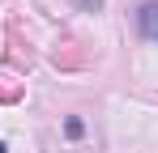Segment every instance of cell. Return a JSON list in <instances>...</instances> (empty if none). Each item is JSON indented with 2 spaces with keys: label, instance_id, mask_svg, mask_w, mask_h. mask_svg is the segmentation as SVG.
I'll return each mask as SVG.
<instances>
[{
  "label": "cell",
  "instance_id": "8992f818",
  "mask_svg": "<svg viewBox=\"0 0 158 153\" xmlns=\"http://www.w3.org/2000/svg\"><path fill=\"white\" fill-rule=\"evenodd\" d=\"M81 9H94V13H98V9H103V0H77Z\"/></svg>",
  "mask_w": 158,
  "mask_h": 153
},
{
  "label": "cell",
  "instance_id": "7a4b0ae2",
  "mask_svg": "<svg viewBox=\"0 0 158 153\" xmlns=\"http://www.w3.org/2000/svg\"><path fill=\"white\" fill-rule=\"evenodd\" d=\"M52 64L56 68H85L90 64V51H81V43L73 34H60L56 38V51H52Z\"/></svg>",
  "mask_w": 158,
  "mask_h": 153
},
{
  "label": "cell",
  "instance_id": "3957f363",
  "mask_svg": "<svg viewBox=\"0 0 158 153\" xmlns=\"http://www.w3.org/2000/svg\"><path fill=\"white\" fill-rule=\"evenodd\" d=\"M137 26H141V34L158 43V0H145L141 9H137Z\"/></svg>",
  "mask_w": 158,
  "mask_h": 153
},
{
  "label": "cell",
  "instance_id": "6da1fadb",
  "mask_svg": "<svg viewBox=\"0 0 158 153\" xmlns=\"http://www.w3.org/2000/svg\"><path fill=\"white\" fill-rule=\"evenodd\" d=\"M4 38H9V47H4V64L13 68V73H26L30 64H34V51H30V43L22 38V30L9 22V30H4Z\"/></svg>",
  "mask_w": 158,
  "mask_h": 153
},
{
  "label": "cell",
  "instance_id": "5b68a950",
  "mask_svg": "<svg viewBox=\"0 0 158 153\" xmlns=\"http://www.w3.org/2000/svg\"><path fill=\"white\" fill-rule=\"evenodd\" d=\"M64 132H69V136L77 140V136H81V119H69V124H64Z\"/></svg>",
  "mask_w": 158,
  "mask_h": 153
},
{
  "label": "cell",
  "instance_id": "277c9868",
  "mask_svg": "<svg viewBox=\"0 0 158 153\" xmlns=\"http://www.w3.org/2000/svg\"><path fill=\"white\" fill-rule=\"evenodd\" d=\"M22 98H26V85L13 76H0V106H17Z\"/></svg>",
  "mask_w": 158,
  "mask_h": 153
},
{
  "label": "cell",
  "instance_id": "52a82bcc",
  "mask_svg": "<svg viewBox=\"0 0 158 153\" xmlns=\"http://www.w3.org/2000/svg\"><path fill=\"white\" fill-rule=\"evenodd\" d=\"M0 153H9V145H4V140H0Z\"/></svg>",
  "mask_w": 158,
  "mask_h": 153
}]
</instances>
